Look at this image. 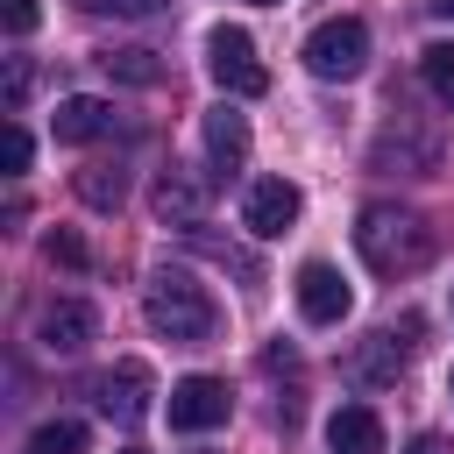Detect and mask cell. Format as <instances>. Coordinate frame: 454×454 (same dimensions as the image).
<instances>
[{
  "label": "cell",
  "instance_id": "3957f363",
  "mask_svg": "<svg viewBox=\"0 0 454 454\" xmlns=\"http://www.w3.org/2000/svg\"><path fill=\"white\" fill-rule=\"evenodd\" d=\"M206 71H213V85H220L227 99H262V92H270V71H262V57H255V35L234 28V21H220V28L206 35Z\"/></svg>",
  "mask_w": 454,
  "mask_h": 454
},
{
  "label": "cell",
  "instance_id": "ba28073f",
  "mask_svg": "<svg viewBox=\"0 0 454 454\" xmlns=\"http://www.w3.org/2000/svg\"><path fill=\"white\" fill-rule=\"evenodd\" d=\"M35 340H43L50 355H85V348L99 340V312H92L85 298H50L43 319H35Z\"/></svg>",
  "mask_w": 454,
  "mask_h": 454
},
{
  "label": "cell",
  "instance_id": "ffe728a7",
  "mask_svg": "<svg viewBox=\"0 0 454 454\" xmlns=\"http://www.w3.org/2000/svg\"><path fill=\"white\" fill-rule=\"evenodd\" d=\"M28 85H35V64H28V57H7V92H0V99H7V114H21V106H28Z\"/></svg>",
  "mask_w": 454,
  "mask_h": 454
},
{
  "label": "cell",
  "instance_id": "52a82bcc",
  "mask_svg": "<svg viewBox=\"0 0 454 454\" xmlns=\"http://www.w3.org/2000/svg\"><path fill=\"white\" fill-rule=\"evenodd\" d=\"M170 426L177 433H213V426H227V411H234V397H227V383L220 376H184V383H170Z\"/></svg>",
  "mask_w": 454,
  "mask_h": 454
},
{
  "label": "cell",
  "instance_id": "d6986e66",
  "mask_svg": "<svg viewBox=\"0 0 454 454\" xmlns=\"http://www.w3.org/2000/svg\"><path fill=\"white\" fill-rule=\"evenodd\" d=\"M28 156H35L28 128H21V121H7V135H0V163H7V177H21V170H28Z\"/></svg>",
  "mask_w": 454,
  "mask_h": 454
},
{
  "label": "cell",
  "instance_id": "7a4b0ae2",
  "mask_svg": "<svg viewBox=\"0 0 454 454\" xmlns=\"http://www.w3.org/2000/svg\"><path fill=\"white\" fill-rule=\"evenodd\" d=\"M142 312H149V326H156L163 340H177V348H199V340L220 333V298H213L192 270H156V277L142 284Z\"/></svg>",
  "mask_w": 454,
  "mask_h": 454
},
{
  "label": "cell",
  "instance_id": "7402d4cb",
  "mask_svg": "<svg viewBox=\"0 0 454 454\" xmlns=\"http://www.w3.org/2000/svg\"><path fill=\"white\" fill-rule=\"evenodd\" d=\"M92 14H114V21H149V14H163V0H85Z\"/></svg>",
  "mask_w": 454,
  "mask_h": 454
},
{
  "label": "cell",
  "instance_id": "6da1fadb",
  "mask_svg": "<svg viewBox=\"0 0 454 454\" xmlns=\"http://www.w3.org/2000/svg\"><path fill=\"white\" fill-rule=\"evenodd\" d=\"M355 248H362V262H369L376 277H411V270L433 262V227H426L419 213L376 199V206H362V220H355Z\"/></svg>",
  "mask_w": 454,
  "mask_h": 454
},
{
  "label": "cell",
  "instance_id": "cb8c5ba5",
  "mask_svg": "<svg viewBox=\"0 0 454 454\" xmlns=\"http://www.w3.org/2000/svg\"><path fill=\"white\" fill-rule=\"evenodd\" d=\"M404 454H454V440H447V433H419Z\"/></svg>",
  "mask_w": 454,
  "mask_h": 454
},
{
  "label": "cell",
  "instance_id": "2e32d148",
  "mask_svg": "<svg viewBox=\"0 0 454 454\" xmlns=\"http://www.w3.org/2000/svg\"><path fill=\"white\" fill-rule=\"evenodd\" d=\"M355 376H362V383H390V376H404V348H397V333H376V340L355 355Z\"/></svg>",
  "mask_w": 454,
  "mask_h": 454
},
{
  "label": "cell",
  "instance_id": "5bb4252c",
  "mask_svg": "<svg viewBox=\"0 0 454 454\" xmlns=\"http://www.w3.org/2000/svg\"><path fill=\"white\" fill-rule=\"evenodd\" d=\"M71 192H78L92 213H114V206H121V192H128V177H121V163H85V170L71 177Z\"/></svg>",
  "mask_w": 454,
  "mask_h": 454
},
{
  "label": "cell",
  "instance_id": "7c38bea8",
  "mask_svg": "<svg viewBox=\"0 0 454 454\" xmlns=\"http://www.w3.org/2000/svg\"><path fill=\"white\" fill-rule=\"evenodd\" d=\"M326 447L333 454H383V419L369 404H340L326 419Z\"/></svg>",
  "mask_w": 454,
  "mask_h": 454
},
{
  "label": "cell",
  "instance_id": "8fae6325",
  "mask_svg": "<svg viewBox=\"0 0 454 454\" xmlns=\"http://www.w3.org/2000/svg\"><path fill=\"white\" fill-rule=\"evenodd\" d=\"M206 156H213V170H220V177H234V170L248 163V121H241L227 99L206 114Z\"/></svg>",
  "mask_w": 454,
  "mask_h": 454
},
{
  "label": "cell",
  "instance_id": "5b68a950",
  "mask_svg": "<svg viewBox=\"0 0 454 454\" xmlns=\"http://www.w3.org/2000/svg\"><path fill=\"white\" fill-rule=\"evenodd\" d=\"M298 213H305V192H298L291 177H255V184H248V199H241V227H248L255 241L291 234V227H298Z\"/></svg>",
  "mask_w": 454,
  "mask_h": 454
},
{
  "label": "cell",
  "instance_id": "30bf717a",
  "mask_svg": "<svg viewBox=\"0 0 454 454\" xmlns=\"http://www.w3.org/2000/svg\"><path fill=\"white\" fill-rule=\"evenodd\" d=\"M50 128H57V142H99V135H114V99H99V92H71V99H57V114H50Z\"/></svg>",
  "mask_w": 454,
  "mask_h": 454
},
{
  "label": "cell",
  "instance_id": "4fadbf2b",
  "mask_svg": "<svg viewBox=\"0 0 454 454\" xmlns=\"http://www.w3.org/2000/svg\"><path fill=\"white\" fill-rule=\"evenodd\" d=\"M156 220H170V227H199V220H206V184L184 177V170H163V177H156Z\"/></svg>",
  "mask_w": 454,
  "mask_h": 454
},
{
  "label": "cell",
  "instance_id": "9c48e42d",
  "mask_svg": "<svg viewBox=\"0 0 454 454\" xmlns=\"http://www.w3.org/2000/svg\"><path fill=\"white\" fill-rule=\"evenodd\" d=\"M149 397H156L149 362H114V369L99 376V411H106L114 426H142V419H149Z\"/></svg>",
  "mask_w": 454,
  "mask_h": 454
},
{
  "label": "cell",
  "instance_id": "ac0fdd59",
  "mask_svg": "<svg viewBox=\"0 0 454 454\" xmlns=\"http://www.w3.org/2000/svg\"><path fill=\"white\" fill-rule=\"evenodd\" d=\"M419 71H426V92L440 106H454V43H426L419 50Z\"/></svg>",
  "mask_w": 454,
  "mask_h": 454
},
{
  "label": "cell",
  "instance_id": "e0dca14e",
  "mask_svg": "<svg viewBox=\"0 0 454 454\" xmlns=\"http://www.w3.org/2000/svg\"><path fill=\"white\" fill-rule=\"evenodd\" d=\"M85 447H92L85 419H43L35 440H28V454H85Z\"/></svg>",
  "mask_w": 454,
  "mask_h": 454
},
{
  "label": "cell",
  "instance_id": "277c9868",
  "mask_svg": "<svg viewBox=\"0 0 454 454\" xmlns=\"http://www.w3.org/2000/svg\"><path fill=\"white\" fill-rule=\"evenodd\" d=\"M362 64H369V28L355 14H333L305 35V71L312 78H355Z\"/></svg>",
  "mask_w": 454,
  "mask_h": 454
},
{
  "label": "cell",
  "instance_id": "d4e9b609",
  "mask_svg": "<svg viewBox=\"0 0 454 454\" xmlns=\"http://www.w3.org/2000/svg\"><path fill=\"white\" fill-rule=\"evenodd\" d=\"M426 7H433V14H440V21H454V0H426Z\"/></svg>",
  "mask_w": 454,
  "mask_h": 454
},
{
  "label": "cell",
  "instance_id": "603a6c76",
  "mask_svg": "<svg viewBox=\"0 0 454 454\" xmlns=\"http://www.w3.org/2000/svg\"><path fill=\"white\" fill-rule=\"evenodd\" d=\"M35 14H43L35 0H0V21H7V35H28V28H35Z\"/></svg>",
  "mask_w": 454,
  "mask_h": 454
},
{
  "label": "cell",
  "instance_id": "484cf974",
  "mask_svg": "<svg viewBox=\"0 0 454 454\" xmlns=\"http://www.w3.org/2000/svg\"><path fill=\"white\" fill-rule=\"evenodd\" d=\"M121 454H142V447H121Z\"/></svg>",
  "mask_w": 454,
  "mask_h": 454
},
{
  "label": "cell",
  "instance_id": "9a60e30c",
  "mask_svg": "<svg viewBox=\"0 0 454 454\" xmlns=\"http://www.w3.org/2000/svg\"><path fill=\"white\" fill-rule=\"evenodd\" d=\"M99 71H106V78H121V85H163L156 50H99Z\"/></svg>",
  "mask_w": 454,
  "mask_h": 454
},
{
  "label": "cell",
  "instance_id": "8992f818",
  "mask_svg": "<svg viewBox=\"0 0 454 454\" xmlns=\"http://www.w3.org/2000/svg\"><path fill=\"white\" fill-rule=\"evenodd\" d=\"M291 298H298L305 326H340V319L355 312V291H348V277H340L333 262H305L298 284H291Z\"/></svg>",
  "mask_w": 454,
  "mask_h": 454
},
{
  "label": "cell",
  "instance_id": "4316f807",
  "mask_svg": "<svg viewBox=\"0 0 454 454\" xmlns=\"http://www.w3.org/2000/svg\"><path fill=\"white\" fill-rule=\"evenodd\" d=\"M255 7H277V0H255Z\"/></svg>",
  "mask_w": 454,
  "mask_h": 454
},
{
  "label": "cell",
  "instance_id": "83f0119b",
  "mask_svg": "<svg viewBox=\"0 0 454 454\" xmlns=\"http://www.w3.org/2000/svg\"><path fill=\"white\" fill-rule=\"evenodd\" d=\"M447 390H454V376H447Z\"/></svg>",
  "mask_w": 454,
  "mask_h": 454
},
{
  "label": "cell",
  "instance_id": "44dd1931",
  "mask_svg": "<svg viewBox=\"0 0 454 454\" xmlns=\"http://www.w3.org/2000/svg\"><path fill=\"white\" fill-rule=\"evenodd\" d=\"M43 248H50V262H64V270H85V262H92V255H85V241H78L71 227H57Z\"/></svg>",
  "mask_w": 454,
  "mask_h": 454
}]
</instances>
